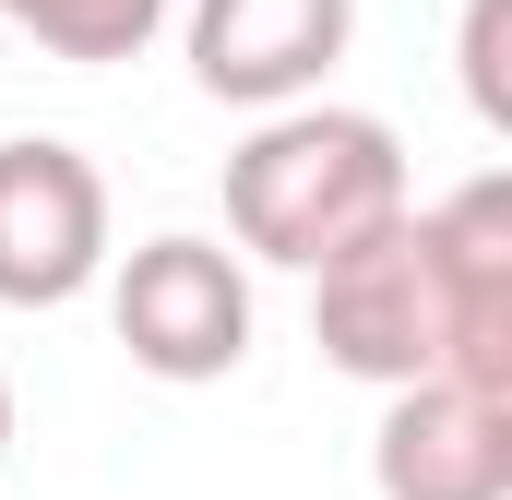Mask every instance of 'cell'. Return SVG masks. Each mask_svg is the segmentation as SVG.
<instances>
[{"mask_svg":"<svg viewBox=\"0 0 512 500\" xmlns=\"http://www.w3.org/2000/svg\"><path fill=\"white\" fill-rule=\"evenodd\" d=\"M108 179L84 143L60 131H12L0 143V310H72L84 286H108Z\"/></svg>","mask_w":512,"mask_h":500,"instance_id":"4","label":"cell"},{"mask_svg":"<svg viewBox=\"0 0 512 500\" xmlns=\"http://www.w3.org/2000/svg\"><path fill=\"white\" fill-rule=\"evenodd\" d=\"M501 24H512V0H465V108L489 131H512V84H501Z\"/></svg>","mask_w":512,"mask_h":500,"instance_id":"8","label":"cell"},{"mask_svg":"<svg viewBox=\"0 0 512 500\" xmlns=\"http://www.w3.org/2000/svg\"><path fill=\"white\" fill-rule=\"evenodd\" d=\"M108 322H120V358L143 381H227L251 358V262L227 239H191V227H167V239H143L108 262Z\"/></svg>","mask_w":512,"mask_h":500,"instance_id":"3","label":"cell"},{"mask_svg":"<svg viewBox=\"0 0 512 500\" xmlns=\"http://www.w3.org/2000/svg\"><path fill=\"white\" fill-rule=\"evenodd\" d=\"M310 346L370 393H512V179L489 167L453 203H405L393 227L334 250L310 274Z\"/></svg>","mask_w":512,"mask_h":500,"instance_id":"1","label":"cell"},{"mask_svg":"<svg viewBox=\"0 0 512 500\" xmlns=\"http://www.w3.org/2000/svg\"><path fill=\"white\" fill-rule=\"evenodd\" d=\"M0 24H12V36H36L48 60L108 72V60H143V48L179 24V0H0Z\"/></svg>","mask_w":512,"mask_h":500,"instance_id":"7","label":"cell"},{"mask_svg":"<svg viewBox=\"0 0 512 500\" xmlns=\"http://www.w3.org/2000/svg\"><path fill=\"white\" fill-rule=\"evenodd\" d=\"M358 36V0H179V48H191V84L215 108H310L334 84Z\"/></svg>","mask_w":512,"mask_h":500,"instance_id":"5","label":"cell"},{"mask_svg":"<svg viewBox=\"0 0 512 500\" xmlns=\"http://www.w3.org/2000/svg\"><path fill=\"white\" fill-rule=\"evenodd\" d=\"M0 453H12V381H0Z\"/></svg>","mask_w":512,"mask_h":500,"instance_id":"9","label":"cell"},{"mask_svg":"<svg viewBox=\"0 0 512 500\" xmlns=\"http://www.w3.org/2000/svg\"><path fill=\"white\" fill-rule=\"evenodd\" d=\"M417 191H405V143L370 108H274L251 120V143L227 155V239L251 262L286 274H322L334 250H358L370 227H393Z\"/></svg>","mask_w":512,"mask_h":500,"instance_id":"2","label":"cell"},{"mask_svg":"<svg viewBox=\"0 0 512 500\" xmlns=\"http://www.w3.org/2000/svg\"><path fill=\"white\" fill-rule=\"evenodd\" d=\"M370 489L382 500H512V393H465V381L382 393Z\"/></svg>","mask_w":512,"mask_h":500,"instance_id":"6","label":"cell"}]
</instances>
